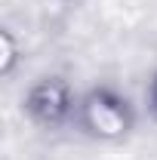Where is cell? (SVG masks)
I'll return each instance as SVG.
<instances>
[{
	"mask_svg": "<svg viewBox=\"0 0 157 160\" xmlns=\"http://www.w3.org/2000/svg\"><path fill=\"white\" fill-rule=\"evenodd\" d=\"M83 123L102 139H117L129 129V114L120 99L108 92H93L83 102Z\"/></svg>",
	"mask_w": 157,
	"mask_h": 160,
	"instance_id": "6da1fadb",
	"label": "cell"
},
{
	"mask_svg": "<svg viewBox=\"0 0 157 160\" xmlns=\"http://www.w3.org/2000/svg\"><path fill=\"white\" fill-rule=\"evenodd\" d=\"M68 86L59 83V80H43L31 89L28 96V111L40 120V123H59L65 114H68Z\"/></svg>",
	"mask_w": 157,
	"mask_h": 160,
	"instance_id": "7a4b0ae2",
	"label": "cell"
},
{
	"mask_svg": "<svg viewBox=\"0 0 157 160\" xmlns=\"http://www.w3.org/2000/svg\"><path fill=\"white\" fill-rule=\"evenodd\" d=\"M3 46H6V52H13V37H9V34H3ZM9 65H13V56H6V65H3V71H9Z\"/></svg>",
	"mask_w": 157,
	"mask_h": 160,
	"instance_id": "3957f363",
	"label": "cell"
},
{
	"mask_svg": "<svg viewBox=\"0 0 157 160\" xmlns=\"http://www.w3.org/2000/svg\"><path fill=\"white\" fill-rule=\"evenodd\" d=\"M151 102H154V111H157V80H154V89H151Z\"/></svg>",
	"mask_w": 157,
	"mask_h": 160,
	"instance_id": "277c9868",
	"label": "cell"
}]
</instances>
